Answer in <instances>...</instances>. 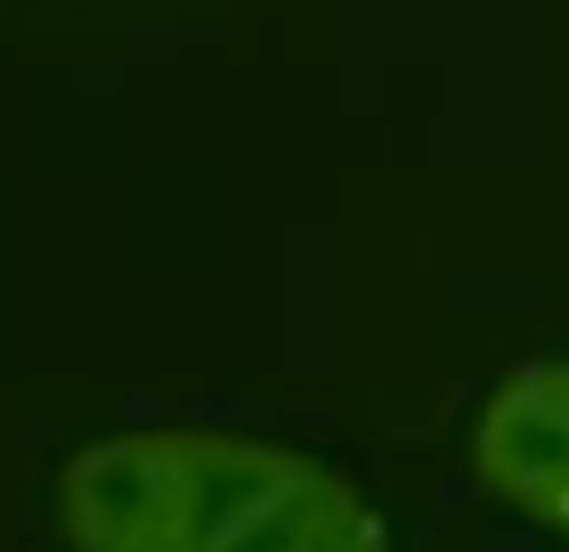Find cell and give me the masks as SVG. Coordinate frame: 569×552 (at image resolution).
I'll return each instance as SVG.
<instances>
[{"label": "cell", "mask_w": 569, "mask_h": 552, "mask_svg": "<svg viewBox=\"0 0 569 552\" xmlns=\"http://www.w3.org/2000/svg\"><path fill=\"white\" fill-rule=\"evenodd\" d=\"M49 529L66 552H391L382 512L333 463L203 423H131L73 446Z\"/></svg>", "instance_id": "obj_1"}, {"label": "cell", "mask_w": 569, "mask_h": 552, "mask_svg": "<svg viewBox=\"0 0 569 552\" xmlns=\"http://www.w3.org/2000/svg\"><path fill=\"white\" fill-rule=\"evenodd\" d=\"M472 471L512 520L569 544V358H529L472 423Z\"/></svg>", "instance_id": "obj_2"}]
</instances>
